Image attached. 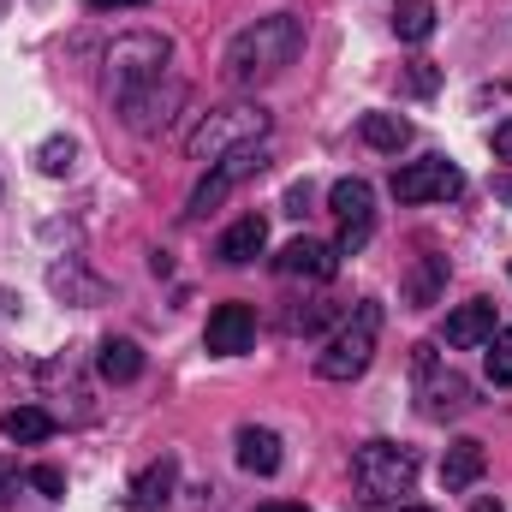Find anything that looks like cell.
<instances>
[{"instance_id":"cell-1","label":"cell","mask_w":512,"mask_h":512,"mask_svg":"<svg viewBox=\"0 0 512 512\" xmlns=\"http://www.w3.org/2000/svg\"><path fill=\"white\" fill-rule=\"evenodd\" d=\"M298 48H304V18H292V12H274V18H256L245 24L233 42H227V84H239V90H251V84H268V78H280L292 60H298Z\"/></svg>"},{"instance_id":"cell-2","label":"cell","mask_w":512,"mask_h":512,"mask_svg":"<svg viewBox=\"0 0 512 512\" xmlns=\"http://www.w3.org/2000/svg\"><path fill=\"white\" fill-rule=\"evenodd\" d=\"M352 483L364 507H399L417 489V453L399 441H364L352 453Z\"/></svg>"},{"instance_id":"cell-3","label":"cell","mask_w":512,"mask_h":512,"mask_svg":"<svg viewBox=\"0 0 512 512\" xmlns=\"http://www.w3.org/2000/svg\"><path fill=\"white\" fill-rule=\"evenodd\" d=\"M376 340H382V304L376 298H358L352 316L340 322V334L316 352V376L322 382H358L376 358Z\"/></svg>"},{"instance_id":"cell-4","label":"cell","mask_w":512,"mask_h":512,"mask_svg":"<svg viewBox=\"0 0 512 512\" xmlns=\"http://www.w3.org/2000/svg\"><path fill=\"white\" fill-rule=\"evenodd\" d=\"M262 131H268V114H262L256 102H233V108L209 114L203 126L191 131L185 149H191V161H221V155H233V149L262 143Z\"/></svg>"},{"instance_id":"cell-5","label":"cell","mask_w":512,"mask_h":512,"mask_svg":"<svg viewBox=\"0 0 512 512\" xmlns=\"http://www.w3.org/2000/svg\"><path fill=\"white\" fill-rule=\"evenodd\" d=\"M167 36H120L114 48H108V84H114V96L126 102L137 90H149V84H161V72H167Z\"/></svg>"},{"instance_id":"cell-6","label":"cell","mask_w":512,"mask_h":512,"mask_svg":"<svg viewBox=\"0 0 512 512\" xmlns=\"http://www.w3.org/2000/svg\"><path fill=\"white\" fill-rule=\"evenodd\" d=\"M328 209L340 215V256H358L370 245V233H376V191H370V179H340L334 191H328Z\"/></svg>"},{"instance_id":"cell-7","label":"cell","mask_w":512,"mask_h":512,"mask_svg":"<svg viewBox=\"0 0 512 512\" xmlns=\"http://www.w3.org/2000/svg\"><path fill=\"white\" fill-rule=\"evenodd\" d=\"M459 191H465V173L447 155H423V161H405L393 173V197L399 203H447Z\"/></svg>"},{"instance_id":"cell-8","label":"cell","mask_w":512,"mask_h":512,"mask_svg":"<svg viewBox=\"0 0 512 512\" xmlns=\"http://www.w3.org/2000/svg\"><path fill=\"white\" fill-rule=\"evenodd\" d=\"M417 376H423V417H435V423H447V417H465L477 399H471V382L459 376V370H441L435 364V352L429 346H417Z\"/></svg>"},{"instance_id":"cell-9","label":"cell","mask_w":512,"mask_h":512,"mask_svg":"<svg viewBox=\"0 0 512 512\" xmlns=\"http://www.w3.org/2000/svg\"><path fill=\"white\" fill-rule=\"evenodd\" d=\"M262 167H268V155H262L256 143H251V149H233V155H221V161H209V173L197 179V191H191L185 215H191V221H197V215H209V209H215V203H221L233 185H245V179H251V173H262Z\"/></svg>"},{"instance_id":"cell-10","label":"cell","mask_w":512,"mask_h":512,"mask_svg":"<svg viewBox=\"0 0 512 512\" xmlns=\"http://www.w3.org/2000/svg\"><path fill=\"white\" fill-rule=\"evenodd\" d=\"M251 340H256V310L251 304H221V310L209 316L203 346H209L215 358H239V352H251Z\"/></svg>"},{"instance_id":"cell-11","label":"cell","mask_w":512,"mask_h":512,"mask_svg":"<svg viewBox=\"0 0 512 512\" xmlns=\"http://www.w3.org/2000/svg\"><path fill=\"white\" fill-rule=\"evenodd\" d=\"M274 268H280V274H292V280H334L340 251H334V245H322V239H292L286 251L274 256Z\"/></svg>"},{"instance_id":"cell-12","label":"cell","mask_w":512,"mask_h":512,"mask_svg":"<svg viewBox=\"0 0 512 512\" xmlns=\"http://www.w3.org/2000/svg\"><path fill=\"white\" fill-rule=\"evenodd\" d=\"M441 340H447V346H459V352H471V346H489V340H495V304H489V298H471V304H459V310L447 316Z\"/></svg>"},{"instance_id":"cell-13","label":"cell","mask_w":512,"mask_h":512,"mask_svg":"<svg viewBox=\"0 0 512 512\" xmlns=\"http://www.w3.org/2000/svg\"><path fill=\"white\" fill-rule=\"evenodd\" d=\"M262 245H268V221H262V215H239V221L221 233L215 256H221L227 268H245V262H256V256H262Z\"/></svg>"},{"instance_id":"cell-14","label":"cell","mask_w":512,"mask_h":512,"mask_svg":"<svg viewBox=\"0 0 512 512\" xmlns=\"http://www.w3.org/2000/svg\"><path fill=\"white\" fill-rule=\"evenodd\" d=\"M483 465H489V459H483V441H471V435H465V441H453V447H447V459H441V489H447V495L477 489Z\"/></svg>"},{"instance_id":"cell-15","label":"cell","mask_w":512,"mask_h":512,"mask_svg":"<svg viewBox=\"0 0 512 512\" xmlns=\"http://www.w3.org/2000/svg\"><path fill=\"white\" fill-rule=\"evenodd\" d=\"M173 489H179V465H173V459H155V465L131 483V512H161L173 501Z\"/></svg>"},{"instance_id":"cell-16","label":"cell","mask_w":512,"mask_h":512,"mask_svg":"<svg viewBox=\"0 0 512 512\" xmlns=\"http://www.w3.org/2000/svg\"><path fill=\"white\" fill-rule=\"evenodd\" d=\"M239 465H245L251 477H274V471H280V435L262 429V423H245V429H239Z\"/></svg>"},{"instance_id":"cell-17","label":"cell","mask_w":512,"mask_h":512,"mask_svg":"<svg viewBox=\"0 0 512 512\" xmlns=\"http://www.w3.org/2000/svg\"><path fill=\"white\" fill-rule=\"evenodd\" d=\"M441 286H447V256H417V268H411V280H405V304L411 310H429L435 298H441Z\"/></svg>"},{"instance_id":"cell-18","label":"cell","mask_w":512,"mask_h":512,"mask_svg":"<svg viewBox=\"0 0 512 512\" xmlns=\"http://www.w3.org/2000/svg\"><path fill=\"white\" fill-rule=\"evenodd\" d=\"M0 429H6V441L36 447V441H48V435H54V417H48L42 405H12V411L0 417Z\"/></svg>"},{"instance_id":"cell-19","label":"cell","mask_w":512,"mask_h":512,"mask_svg":"<svg viewBox=\"0 0 512 512\" xmlns=\"http://www.w3.org/2000/svg\"><path fill=\"white\" fill-rule=\"evenodd\" d=\"M358 131H364V143H370V149H382V155H399V149L411 143V126H405L399 114H364Z\"/></svg>"},{"instance_id":"cell-20","label":"cell","mask_w":512,"mask_h":512,"mask_svg":"<svg viewBox=\"0 0 512 512\" xmlns=\"http://www.w3.org/2000/svg\"><path fill=\"white\" fill-rule=\"evenodd\" d=\"M393 36L399 42H429L435 36V6L429 0H399L393 6Z\"/></svg>"},{"instance_id":"cell-21","label":"cell","mask_w":512,"mask_h":512,"mask_svg":"<svg viewBox=\"0 0 512 512\" xmlns=\"http://www.w3.org/2000/svg\"><path fill=\"white\" fill-rule=\"evenodd\" d=\"M102 376L108 382H137L143 376V352H137V340H102Z\"/></svg>"},{"instance_id":"cell-22","label":"cell","mask_w":512,"mask_h":512,"mask_svg":"<svg viewBox=\"0 0 512 512\" xmlns=\"http://www.w3.org/2000/svg\"><path fill=\"white\" fill-rule=\"evenodd\" d=\"M72 161H78V143H72V137H48V143L36 149V167H42L48 179H60V173H72Z\"/></svg>"},{"instance_id":"cell-23","label":"cell","mask_w":512,"mask_h":512,"mask_svg":"<svg viewBox=\"0 0 512 512\" xmlns=\"http://www.w3.org/2000/svg\"><path fill=\"white\" fill-rule=\"evenodd\" d=\"M489 382L512 387V328H495V340H489Z\"/></svg>"},{"instance_id":"cell-24","label":"cell","mask_w":512,"mask_h":512,"mask_svg":"<svg viewBox=\"0 0 512 512\" xmlns=\"http://www.w3.org/2000/svg\"><path fill=\"white\" fill-rule=\"evenodd\" d=\"M30 489H42L48 501H60V495H66V477H60L54 465H36V471H30Z\"/></svg>"},{"instance_id":"cell-25","label":"cell","mask_w":512,"mask_h":512,"mask_svg":"<svg viewBox=\"0 0 512 512\" xmlns=\"http://www.w3.org/2000/svg\"><path fill=\"white\" fill-rule=\"evenodd\" d=\"M411 90H417V96H429V90H435V72H429V60H417V66H411Z\"/></svg>"},{"instance_id":"cell-26","label":"cell","mask_w":512,"mask_h":512,"mask_svg":"<svg viewBox=\"0 0 512 512\" xmlns=\"http://www.w3.org/2000/svg\"><path fill=\"white\" fill-rule=\"evenodd\" d=\"M495 155H501V161H512V120H501V126H495Z\"/></svg>"},{"instance_id":"cell-27","label":"cell","mask_w":512,"mask_h":512,"mask_svg":"<svg viewBox=\"0 0 512 512\" xmlns=\"http://www.w3.org/2000/svg\"><path fill=\"white\" fill-rule=\"evenodd\" d=\"M96 12H126V6H149V0H90Z\"/></svg>"},{"instance_id":"cell-28","label":"cell","mask_w":512,"mask_h":512,"mask_svg":"<svg viewBox=\"0 0 512 512\" xmlns=\"http://www.w3.org/2000/svg\"><path fill=\"white\" fill-rule=\"evenodd\" d=\"M12 489H18V477H12V471H6V465H0V507H6V501H12Z\"/></svg>"},{"instance_id":"cell-29","label":"cell","mask_w":512,"mask_h":512,"mask_svg":"<svg viewBox=\"0 0 512 512\" xmlns=\"http://www.w3.org/2000/svg\"><path fill=\"white\" fill-rule=\"evenodd\" d=\"M495 197H501V203L512 209V173H501V179H495Z\"/></svg>"},{"instance_id":"cell-30","label":"cell","mask_w":512,"mask_h":512,"mask_svg":"<svg viewBox=\"0 0 512 512\" xmlns=\"http://www.w3.org/2000/svg\"><path fill=\"white\" fill-rule=\"evenodd\" d=\"M256 512H310V507H298V501H268V507H256Z\"/></svg>"},{"instance_id":"cell-31","label":"cell","mask_w":512,"mask_h":512,"mask_svg":"<svg viewBox=\"0 0 512 512\" xmlns=\"http://www.w3.org/2000/svg\"><path fill=\"white\" fill-rule=\"evenodd\" d=\"M471 512H501V501H495V495H477V507Z\"/></svg>"},{"instance_id":"cell-32","label":"cell","mask_w":512,"mask_h":512,"mask_svg":"<svg viewBox=\"0 0 512 512\" xmlns=\"http://www.w3.org/2000/svg\"><path fill=\"white\" fill-rule=\"evenodd\" d=\"M399 512H429V507H399Z\"/></svg>"}]
</instances>
